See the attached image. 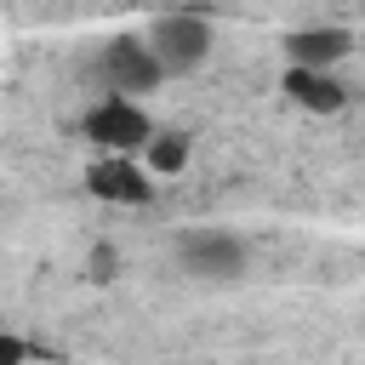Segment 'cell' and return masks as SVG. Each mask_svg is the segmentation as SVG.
Masks as SVG:
<instances>
[{
	"instance_id": "obj_3",
	"label": "cell",
	"mask_w": 365,
	"mask_h": 365,
	"mask_svg": "<svg viewBox=\"0 0 365 365\" xmlns=\"http://www.w3.org/2000/svg\"><path fill=\"white\" fill-rule=\"evenodd\" d=\"M97 80L108 86V97H137L143 103V91H154L165 80V68H160V57L148 51L143 34H120L97 51Z\"/></svg>"
},
{
	"instance_id": "obj_9",
	"label": "cell",
	"mask_w": 365,
	"mask_h": 365,
	"mask_svg": "<svg viewBox=\"0 0 365 365\" xmlns=\"http://www.w3.org/2000/svg\"><path fill=\"white\" fill-rule=\"evenodd\" d=\"M114 268H120V262H114V245H91V257H86V279H91V285H108Z\"/></svg>"
},
{
	"instance_id": "obj_10",
	"label": "cell",
	"mask_w": 365,
	"mask_h": 365,
	"mask_svg": "<svg viewBox=\"0 0 365 365\" xmlns=\"http://www.w3.org/2000/svg\"><path fill=\"white\" fill-rule=\"evenodd\" d=\"M0 365H29V342L17 331H0Z\"/></svg>"
},
{
	"instance_id": "obj_1",
	"label": "cell",
	"mask_w": 365,
	"mask_h": 365,
	"mask_svg": "<svg viewBox=\"0 0 365 365\" xmlns=\"http://www.w3.org/2000/svg\"><path fill=\"white\" fill-rule=\"evenodd\" d=\"M148 51L160 57L165 74H194L211 57V17L205 11H165L148 23Z\"/></svg>"
},
{
	"instance_id": "obj_5",
	"label": "cell",
	"mask_w": 365,
	"mask_h": 365,
	"mask_svg": "<svg viewBox=\"0 0 365 365\" xmlns=\"http://www.w3.org/2000/svg\"><path fill=\"white\" fill-rule=\"evenodd\" d=\"M86 194L103 205H148L154 200V177L137 154H97L86 165Z\"/></svg>"
},
{
	"instance_id": "obj_8",
	"label": "cell",
	"mask_w": 365,
	"mask_h": 365,
	"mask_svg": "<svg viewBox=\"0 0 365 365\" xmlns=\"http://www.w3.org/2000/svg\"><path fill=\"white\" fill-rule=\"evenodd\" d=\"M137 160L148 165V177H177V171L194 160V143H188L182 131H154V137H148V148H143Z\"/></svg>"
},
{
	"instance_id": "obj_7",
	"label": "cell",
	"mask_w": 365,
	"mask_h": 365,
	"mask_svg": "<svg viewBox=\"0 0 365 365\" xmlns=\"http://www.w3.org/2000/svg\"><path fill=\"white\" fill-rule=\"evenodd\" d=\"M279 91L302 108V114H342L348 108V86L331 68H285Z\"/></svg>"
},
{
	"instance_id": "obj_2",
	"label": "cell",
	"mask_w": 365,
	"mask_h": 365,
	"mask_svg": "<svg viewBox=\"0 0 365 365\" xmlns=\"http://www.w3.org/2000/svg\"><path fill=\"white\" fill-rule=\"evenodd\" d=\"M86 143H97L103 154H143L148 137H154V120L137 97H97L80 120Z\"/></svg>"
},
{
	"instance_id": "obj_4",
	"label": "cell",
	"mask_w": 365,
	"mask_h": 365,
	"mask_svg": "<svg viewBox=\"0 0 365 365\" xmlns=\"http://www.w3.org/2000/svg\"><path fill=\"white\" fill-rule=\"evenodd\" d=\"M177 268L188 279H205V285L240 279L245 274V240H234L222 228H194V234L177 240Z\"/></svg>"
},
{
	"instance_id": "obj_6",
	"label": "cell",
	"mask_w": 365,
	"mask_h": 365,
	"mask_svg": "<svg viewBox=\"0 0 365 365\" xmlns=\"http://www.w3.org/2000/svg\"><path fill=\"white\" fill-rule=\"evenodd\" d=\"M279 51H285V68H331L336 74V63L354 51V34L342 23H314V29H291L279 40Z\"/></svg>"
}]
</instances>
